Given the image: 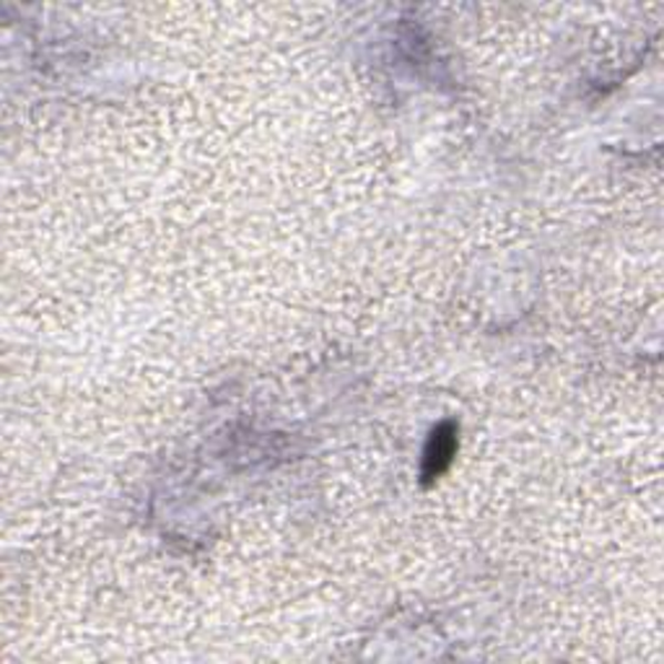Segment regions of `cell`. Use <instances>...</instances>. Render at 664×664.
I'll return each mask as SVG.
<instances>
[{"label":"cell","instance_id":"1","mask_svg":"<svg viewBox=\"0 0 664 664\" xmlns=\"http://www.w3.org/2000/svg\"><path fill=\"white\" fill-rule=\"evenodd\" d=\"M454 454H457V426L444 421L431 431L426 452H423V483H436L450 470Z\"/></svg>","mask_w":664,"mask_h":664}]
</instances>
